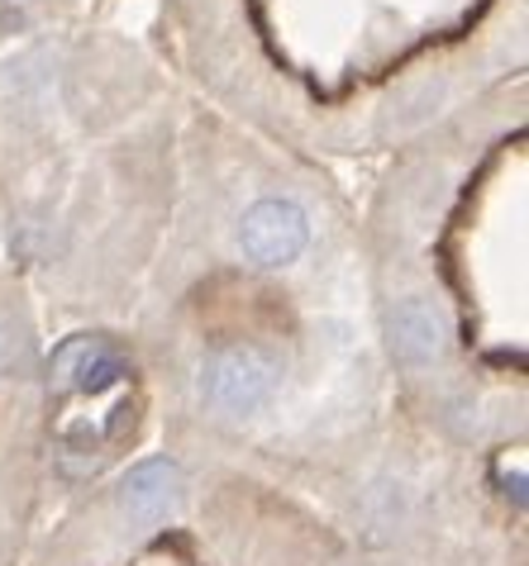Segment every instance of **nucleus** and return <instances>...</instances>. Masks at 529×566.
Wrapping results in <instances>:
<instances>
[{"label": "nucleus", "instance_id": "obj_1", "mask_svg": "<svg viewBox=\"0 0 529 566\" xmlns=\"http://www.w3.org/2000/svg\"><path fill=\"white\" fill-rule=\"evenodd\" d=\"M277 381H282V361L262 348H229L206 367L210 400L220 405V410H235V415L258 410V405L277 390Z\"/></svg>", "mask_w": 529, "mask_h": 566}, {"label": "nucleus", "instance_id": "obj_2", "mask_svg": "<svg viewBox=\"0 0 529 566\" xmlns=\"http://www.w3.org/2000/svg\"><path fill=\"white\" fill-rule=\"evenodd\" d=\"M239 239H243V253L258 266H287L305 253V239H310L305 210L295 200H258L243 214Z\"/></svg>", "mask_w": 529, "mask_h": 566}, {"label": "nucleus", "instance_id": "obj_3", "mask_svg": "<svg viewBox=\"0 0 529 566\" xmlns=\"http://www.w3.org/2000/svg\"><path fill=\"white\" fill-rule=\"evenodd\" d=\"M177 500H181V471L167 458L138 462L120 485V505L129 514V524H138V528L163 524V518L177 510Z\"/></svg>", "mask_w": 529, "mask_h": 566}, {"label": "nucleus", "instance_id": "obj_4", "mask_svg": "<svg viewBox=\"0 0 529 566\" xmlns=\"http://www.w3.org/2000/svg\"><path fill=\"white\" fill-rule=\"evenodd\" d=\"M392 348L406 367H429L448 353V324L429 301H401L392 314Z\"/></svg>", "mask_w": 529, "mask_h": 566}, {"label": "nucleus", "instance_id": "obj_5", "mask_svg": "<svg viewBox=\"0 0 529 566\" xmlns=\"http://www.w3.org/2000/svg\"><path fill=\"white\" fill-rule=\"evenodd\" d=\"M53 376H58V386H72V390H82V396H101L120 376H129V367H124V357L111 353L105 343L72 338L53 353Z\"/></svg>", "mask_w": 529, "mask_h": 566}, {"label": "nucleus", "instance_id": "obj_6", "mask_svg": "<svg viewBox=\"0 0 529 566\" xmlns=\"http://www.w3.org/2000/svg\"><path fill=\"white\" fill-rule=\"evenodd\" d=\"M10 353H14V338H10V324L0 319V367H6V361H10Z\"/></svg>", "mask_w": 529, "mask_h": 566}]
</instances>
